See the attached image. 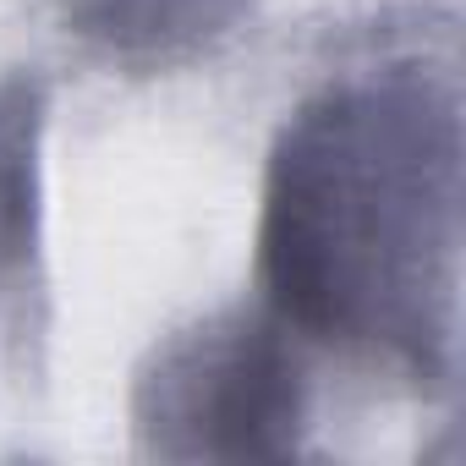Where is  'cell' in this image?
I'll list each match as a JSON object with an SVG mask.
<instances>
[{
	"mask_svg": "<svg viewBox=\"0 0 466 466\" xmlns=\"http://www.w3.org/2000/svg\"><path fill=\"white\" fill-rule=\"evenodd\" d=\"M455 253V121L406 94H340L286 137L264 269L280 308L324 335L428 357Z\"/></svg>",
	"mask_w": 466,
	"mask_h": 466,
	"instance_id": "cell-1",
	"label": "cell"
},
{
	"mask_svg": "<svg viewBox=\"0 0 466 466\" xmlns=\"http://www.w3.org/2000/svg\"><path fill=\"white\" fill-rule=\"evenodd\" d=\"M154 428H192V455H275L297 422V368L264 329L203 335L154 379Z\"/></svg>",
	"mask_w": 466,
	"mask_h": 466,
	"instance_id": "cell-2",
	"label": "cell"
},
{
	"mask_svg": "<svg viewBox=\"0 0 466 466\" xmlns=\"http://www.w3.org/2000/svg\"><path fill=\"white\" fill-rule=\"evenodd\" d=\"M0 208L17 230H28V159L23 165H0Z\"/></svg>",
	"mask_w": 466,
	"mask_h": 466,
	"instance_id": "cell-3",
	"label": "cell"
}]
</instances>
